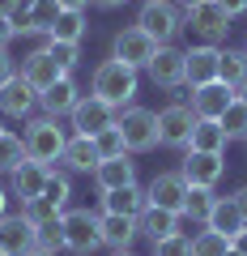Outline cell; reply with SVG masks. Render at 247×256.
I'll list each match as a JSON object with an SVG mask.
<instances>
[{"label":"cell","mask_w":247,"mask_h":256,"mask_svg":"<svg viewBox=\"0 0 247 256\" xmlns=\"http://www.w3.org/2000/svg\"><path fill=\"white\" fill-rule=\"evenodd\" d=\"M137 90H141V77H137V68H128L124 60H102L98 68H94V77H90V94H98L102 102H111L115 111H124V107H132V98H137Z\"/></svg>","instance_id":"obj_1"},{"label":"cell","mask_w":247,"mask_h":256,"mask_svg":"<svg viewBox=\"0 0 247 256\" xmlns=\"http://www.w3.org/2000/svg\"><path fill=\"white\" fill-rule=\"evenodd\" d=\"M21 141H26V154H30V162L55 166L60 158H64L68 132L60 128V120H51V116H34V120L26 124V132H21Z\"/></svg>","instance_id":"obj_2"},{"label":"cell","mask_w":247,"mask_h":256,"mask_svg":"<svg viewBox=\"0 0 247 256\" xmlns=\"http://www.w3.org/2000/svg\"><path fill=\"white\" fill-rule=\"evenodd\" d=\"M137 26L145 30L149 38H158V47H171L183 30V9L175 0H145L137 13Z\"/></svg>","instance_id":"obj_3"},{"label":"cell","mask_w":247,"mask_h":256,"mask_svg":"<svg viewBox=\"0 0 247 256\" xmlns=\"http://www.w3.org/2000/svg\"><path fill=\"white\" fill-rule=\"evenodd\" d=\"M115 128L124 132L128 154H149L158 146V111H149V107H124L115 116Z\"/></svg>","instance_id":"obj_4"},{"label":"cell","mask_w":247,"mask_h":256,"mask_svg":"<svg viewBox=\"0 0 247 256\" xmlns=\"http://www.w3.org/2000/svg\"><path fill=\"white\" fill-rule=\"evenodd\" d=\"M64 252L73 256H90L102 248V235H98V214L90 210H64Z\"/></svg>","instance_id":"obj_5"},{"label":"cell","mask_w":247,"mask_h":256,"mask_svg":"<svg viewBox=\"0 0 247 256\" xmlns=\"http://www.w3.org/2000/svg\"><path fill=\"white\" fill-rule=\"evenodd\" d=\"M183 26H192L196 34L205 38V43H226V34H230V18H226V9H222L218 0H201V4H192V9H183Z\"/></svg>","instance_id":"obj_6"},{"label":"cell","mask_w":247,"mask_h":256,"mask_svg":"<svg viewBox=\"0 0 247 256\" xmlns=\"http://www.w3.org/2000/svg\"><path fill=\"white\" fill-rule=\"evenodd\" d=\"M196 128V116L188 102H171V107L158 111V146L166 150H188V137Z\"/></svg>","instance_id":"obj_7"},{"label":"cell","mask_w":247,"mask_h":256,"mask_svg":"<svg viewBox=\"0 0 247 256\" xmlns=\"http://www.w3.org/2000/svg\"><path fill=\"white\" fill-rule=\"evenodd\" d=\"M111 56H115V60H124L128 68H137V73H141V68H149V60L158 56V38H149L141 26H124V30L115 34Z\"/></svg>","instance_id":"obj_8"},{"label":"cell","mask_w":247,"mask_h":256,"mask_svg":"<svg viewBox=\"0 0 247 256\" xmlns=\"http://www.w3.org/2000/svg\"><path fill=\"white\" fill-rule=\"evenodd\" d=\"M218 68H222V47L201 43V47H188L183 52V86H192V90H201L209 82H222Z\"/></svg>","instance_id":"obj_9"},{"label":"cell","mask_w":247,"mask_h":256,"mask_svg":"<svg viewBox=\"0 0 247 256\" xmlns=\"http://www.w3.org/2000/svg\"><path fill=\"white\" fill-rule=\"evenodd\" d=\"M115 116H119V111L111 107V102H102L98 94H81V102L73 107V116H68V120H73V132H77V137H98L102 128L115 124Z\"/></svg>","instance_id":"obj_10"},{"label":"cell","mask_w":247,"mask_h":256,"mask_svg":"<svg viewBox=\"0 0 247 256\" xmlns=\"http://www.w3.org/2000/svg\"><path fill=\"white\" fill-rule=\"evenodd\" d=\"M179 175H183L188 188H218V180L226 175V158H222V154H196V150H183Z\"/></svg>","instance_id":"obj_11"},{"label":"cell","mask_w":247,"mask_h":256,"mask_svg":"<svg viewBox=\"0 0 247 256\" xmlns=\"http://www.w3.org/2000/svg\"><path fill=\"white\" fill-rule=\"evenodd\" d=\"M38 111V90L26 82V77H13V82L0 86V116H9V120H30Z\"/></svg>","instance_id":"obj_12"},{"label":"cell","mask_w":247,"mask_h":256,"mask_svg":"<svg viewBox=\"0 0 247 256\" xmlns=\"http://www.w3.org/2000/svg\"><path fill=\"white\" fill-rule=\"evenodd\" d=\"M145 196H149V205H154V210L183 214V201H188V184H183V175H179V171H162V175H154V180H149Z\"/></svg>","instance_id":"obj_13"},{"label":"cell","mask_w":247,"mask_h":256,"mask_svg":"<svg viewBox=\"0 0 247 256\" xmlns=\"http://www.w3.org/2000/svg\"><path fill=\"white\" fill-rule=\"evenodd\" d=\"M0 252L4 256H30L34 252V222L26 214H4L0 218Z\"/></svg>","instance_id":"obj_14"},{"label":"cell","mask_w":247,"mask_h":256,"mask_svg":"<svg viewBox=\"0 0 247 256\" xmlns=\"http://www.w3.org/2000/svg\"><path fill=\"white\" fill-rule=\"evenodd\" d=\"M21 77H26V82L34 86L38 94H43V90H51L55 82L73 77V73H64V68H60V64L51 60V52H47V47H38V52H30L26 60H21Z\"/></svg>","instance_id":"obj_15"},{"label":"cell","mask_w":247,"mask_h":256,"mask_svg":"<svg viewBox=\"0 0 247 256\" xmlns=\"http://www.w3.org/2000/svg\"><path fill=\"white\" fill-rule=\"evenodd\" d=\"M98 235H102V248H111V252H132V244L141 239V226H137V218L98 214Z\"/></svg>","instance_id":"obj_16"},{"label":"cell","mask_w":247,"mask_h":256,"mask_svg":"<svg viewBox=\"0 0 247 256\" xmlns=\"http://www.w3.org/2000/svg\"><path fill=\"white\" fill-rule=\"evenodd\" d=\"M235 102V90H230L226 82H209V86H201V90H192V116L196 120H222V111Z\"/></svg>","instance_id":"obj_17"},{"label":"cell","mask_w":247,"mask_h":256,"mask_svg":"<svg viewBox=\"0 0 247 256\" xmlns=\"http://www.w3.org/2000/svg\"><path fill=\"white\" fill-rule=\"evenodd\" d=\"M47 175H51V166H43V162H21L17 171L9 175V196L13 201H34V196H43V184H47Z\"/></svg>","instance_id":"obj_18"},{"label":"cell","mask_w":247,"mask_h":256,"mask_svg":"<svg viewBox=\"0 0 247 256\" xmlns=\"http://www.w3.org/2000/svg\"><path fill=\"white\" fill-rule=\"evenodd\" d=\"M60 0H34L26 13H17L13 18V26H17V34H51V26H55V18H60Z\"/></svg>","instance_id":"obj_19"},{"label":"cell","mask_w":247,"mask_h":256,"mask_svg":"<svg viewBox=\"0 0 247 256\" xmlns=\"http://www.w3.org/2000/svg\"><path fill=\"white\" fill-rule=\"evenodd\" d=\"M81 102V86L73 82V77H64V82H55L51 90H43L38 94V107H43V116H51V120H64V116H73V107Z\"/></svg>","instance_id":"obj_20"},{"label":"cell","mask_w":247,"mask_h":256,"mask_svg":"<svg viewBox=\"0 0 247 256\" xmlns=\"http://www.w3.org/2000/svg\"><path fill=\"white\" fill-rule=\"evenodd\" d=\"M102 201V214H119V218H141L149 205L145 188H137V184H128V188H115V192H98Z\"/></svg>","instance_id":"obj_21"},{"label":"cell","mask_w":247,"mask_h":256,"mask_svg":"<svg viewBox=\"0 0 247 256\" xmlns=\"http://www.w3.org/2000/svg\"><path fill=\"white\" fill-rule=\"evenodd\" d=\"M149 82L162 90H179L183 86V52L175 47H158V56L149 60Z\"/></svg>","instance_id":"obj_22"},{"label":"cell","mask_w":247,"mask_h":256,"mask_svg":"<svg viewBox=\"0 0 247 256\" xmlns=\"http://www.w3.org/2000/svg\"><path fill=\"white\" fill-rule=\"evenodd\" d=\"M94 184H98V192H115V188L137 184V162H132V154L98 162V166H94Z\"/></svg>","instance_id":"obj_23"},{"label":"cell","mask_w":247,"mask_h":256,"mask_svg":"<svg viewBox=\"0 0 247 256\" xmlns=\"http://www.w3.org/2000/svg\"><path fill=\"white\" fill-rule=\"evenodd\" d=\"M137 226H141V235H145L149 244H158V239H171V235H183V230H179V214H171V210H154V205H145V214L137 218Z\"/></svg>","instance_id":"obj_24"},{"label":"cell","mask_w":247,"mask_h":256,"mask_svg":"<svg viewBox=\"0 0 247 256\" xmlns=\"http://www.w3.org/2000/svg\"><path fill=\"white\" fill-rule=\"evenodd\" d=\"M226 132H222L218 120H196L192 137H188V150H196V154H226Z\"/></svg>","instance_id":"obj_25"},{"label":"cell","mask_w":247,"mask_h":256,"mask_svg":"<svg viewBox=\"0 0 247 256\" xmlns=\"http://www.w3.org/2000/svg\"><path fill=\"white\" fill-rule=\"evenodd\" d=\"M60 162L68 166V171H85V175H94V166L102 162L98 158V150H94V137H68V146H64V158Z\"/></svg>","instance_id":"obj_26"},{"label":"cell","mask_w":247,"mask_h":256,"mask_svg":"<svg viewBox=\"0 0 247 256\" xmlns=\"http://www.w3.org/2000/svg\"><path fill=\"white\" fill-rule=\"evenodd\" d=\"M205 226L218 230V235H226V239H235L239 230H243V214H239L235 196H218V205H213V214H209V222H205Z\"/></svg>","instance_id":"obj_27"},{"label":"cell","mask_w":247,"mask_h":256,"mask_svg":"<svg viewBox=\"0 0 247 256\" xmlns=\"http://www.w3.org/2000/svg\"><path fill=\"white\" fill-rule=\"evenodd\" d=\"M85 30H90L85 9H64L60 18H55V26H51V34H47V38H55V43H81Z\"/></svg>","instance_id":"obj_28"},{"label":"cell","mask_w":247,"mask_h":256,"mask_svg":"<svg viewBox=\"0 0 247 256\" xmlns=\"http://www.w3.org/2000/svg\"><path fill=\"white\" fill-rule=\"evenodd\" d=\"M218 205V192L213 188H188V201H183V222H192V226H205Z\"/></svg>","instance_id":"obj_29"},{"label":"cell","mask_w":247,"mask_h":256,"mask_svg":"<svg viewBox=\"0 0 247 256\" xmlns=\"http://www.w3.org/2000/svg\"><path fill=\"white\" fill-rule=\"evenodd\" d=\"M218 77L230 86V90H239V86L247 82V56H243V47H222V68H218Z\"/></svg>","instance_id":"obj_30"},{"label":"cell","mask_w":247,"mask_h":256,"mask_svg":"<svg viewBox=\"0 0 247 256\" xmlns=\"http://www.w3.org/2000/svg\"><path fill=\"white\" fill-rule=\"evenodd\" d=\"M43 201H51L60 214L68 210V201H73V180H68V171H55L51 166V175H47V184H43Z\"/></svg>","instance_id":"obj_31"},{"label":"cell","mask_w":247,"mask_h":256,"mask_svg":"<svg viewBox=\"0 0 247 256\" xmlns=\"http://www.w3.org/2000/svg\"><path fill=\"white\" fill-rule=\"evenodd\" d=\"M26 158H30L26 154V141H21L17 132H4V137H0V175H13Z\"/></svg>","instance_id":"obj_32"},{"label":"cell","mask_w":247,"mask_h":256,"mask_svg":"<svg viewBox=\"0 0 247 256\" xmlns=\"http://www.w3.org/2000/svg\"><path fill=\"white\" fill-rule=\"evenodd\" d=\"M64 218V214H60ZM43 222V226H34V252H64V222Z\"/></svg>","instance_id":"obj_33"},{"label":"cell","mask_w":247,"mask_h":256,"mask_svg":"<svg viewBox=\"0 0 247 256\" xmlns=\"http://www.w3.org/2000/svg\"><path fill=\"white\" fill-rule=\"evenodd\" d=\"M218 124H222V132H226V141H247V107H243L239 98L222 111Z\"/></svg>","instance_id":"obj_34"},{"label":"cell","mask_w":247,"mask_h":256,"mask_svg":"<svg viewBox=\"0 0 247 256\" xmlns=\"http://www.w3.org/2000/svg\"><path fill=\"white\" fill-rule=\"evenodd\" d=\"M230 252V239L226 235H218V230H196L192 235V256H226Z\"/></svg>","instance_id":"obj_35"},{"label":"cell","mask_w":247,"mask_h":256,"mask_svg":"<svg viewBox=\"0 0 247 256\" xmlns=\"http://www.w3.org/2000/svg\"><path fill=\"white\" fill-rule=\"evenodd\" d=\"M94 150H98V158H102V162H107V158H124V154H128V146H124V132H119L115 124H111V128H102L98 137H94Z\"/></svg>","instance_id":"obj_36"},{"label":"cell","mask_w":247,"mask_h":256,"mask_svg":"<svg viewBox=\"0 0 247 256\" xmlns=\"http://www.w3.org/2000/svg\"><path fill=\"white\" fill-rule=\"evenodd\" d=\"M47 52H51V60L64 68V73H73L77 64H81V43H55V38H47Z\"/></svg>","instance_id":"obj_37"},{"label":"cell","mask_w":247,"mask_h":256,"mask_svg":"<svg viewBox=\"0 0 247 256\" xmlns=\"http://www.w3.org/2000/svg\"><path fill=\"white\" fill-rule=\"evenodd\" d=\"M21 214H26V218L34 222V226H43V222H55V218H60V210H55L51 201H43V196L26 201V205H21Z\"/></svg>","instance_id":"obj_38"},{"label":"cell","mask_w":247,"mask_h":256,"mask_svg":"<svg viewBox=\"0 0 247 256\" xmlns=\"http://www.w3.org/2000/svg\"><path fill=\"white\" fill-rule=\"evenodd\" d=\"M149 256H192V235H171V239H158Z\"/></svg>","instance_id":"obj_39"},{"label":"cell","mask_w":247,"mask_h":256,"mask_svg":"<svg viewBox=\"0 0 247 256\" xmlns=\"http://www.w3.org/2000/svg\"><path fill=\"white\" fill-rule=\"evenodd\" d=\"M13 77H17V60H13L9 52H0V86L13 82Z\"/></svg>","instance_id":"obj_40"},{"label":"cell","mask_w":247,"mask_h":256,"mask_svg":"<svg viewBox=\"0 0 247 256\" xmlns=\"http://www.w3.org/2000/svg\"><path fill=\"white\" fill-rule=\"evenodd\" d=\"M13 38H17V26H13V18H0V52H9Z\"/></svg>","instance_id":"obj_41"},{"label":"cell","mask_w":247,"mask_h":256,"mask_svg":"<svg viewBox=\"0 0 247 256\" xmlns=\"http://www.w3.org/2000/svg\"><path fill=\"white\" fill-rule=\"evenodd\" d=\"M222 9H226V18L235 22V18H247V0H218Z\"/></svg>","instance_id":"obj_42"},{"label":"cell","mask_w":247,"mask_h":256,"mask_svg":"<svg viewBox=\"0 0 247 256\" xmlns=\"http://www.w3.org/2000/svg\"><path fill=\"white\" fill-rule=\"evenodd\" d=\"M26 13V0H0V18H17Z\"/></svg>","instance_id":"obj_43"},{"label":"cell","mask_w":247,"mask_h":256,"mask_svg":"<svg viewBox=\"0 0 247 256\" xmlns=\"http://www.w3.org/2000/svg\"><path fill=\"white\" fill-rule=\"evenodd\" d=\"M230 248H235V252H239V256H247V226H243V230H239V235H235V239H230Z\"/></svg>","instance_id":"obj_44"},{"label":"cell","mask_w":247,"mask_h":256,"mask_svg":"<svg viewBox=\"0 0 247 256\" xmlns=\"http://www.w3.org/2000/svg\"><path fill=\"white\" fill-rule=\"evenodd\" d=\"M235 205H239V214H243V226H247V184L235 192Z\"/></svg>","instance_id":"obj_45"},{"label":"cell","mask_w":247,"mask_h":256,"mask_svg":"<svg viewBox=\"0 0 247 256\" xmlns=\"http://www.w3.org/2000/svg\"><path fill=\"white\" fill-rule=\"evenodd\" d=\"M94 0H60V9H90Z\"/></svg>","instance_id":"obj_46"},{"label":"cell","mask_w":247,"mask_h":256,"mask_svg":"<svg viewBox=\"0 0 247 256\" xmlns=\"http://www.w3.org/2000/svg\"><path fill=\"white\" fill-rule=\"evenodd\" d=\"M9 201H13V196H9V188H4V184H0V218H4V214H9Z\"/></svg>","instance_id":"obj_47"},{"label":"cell","mask_w":247,"mask_h":256,"mask_svg":"<svg viewBox=\"0 0 247 256\" xmlns=\"http://www.w3.org/2000/svg\"><path fill=\"white\" fill-rule=\"evenodd\" d=\"M94 4H98V9H107V13H111V9H124V4H128V0H94Z\"/></svg>","instance_id":"obj_48"},{"label":"cell","mask_w":247,"mask_h":256,"mask_svg":"<svg viewBox=\"0 0 247 256\" xmlns=\"http://www.w3.org/2000/svg\"><path fill=\"white\" fill-rule=\"evenodd\" d=\"M235 98H239V102H243V107H247V82H243V86H239V90H235Z\"/></svg>","instance_id":"obj_49"},{"label":"cell","mask_w":247,"mask_h":256,"mask_svg":"<svg viewBox=\"0 0 247 256\" xmlns=\"http://www.w3.org/2000/svg\"><path fill=\"white\" fill-rule=\"evenodd\" d=\"M175 4H179V9H192V4H201V0H175Z\"/></svg>","instance_id":"obj_50"},{"label":"cell","mask_w":247,"mask_h":256,"mask_svg":"<svg viewBox=\"0 0 247 256\" xmlns=\"http://www.w3.org/2000/svg\"><path fill=\"white\" fill-rule=\"evenodd\" d=\"M30 256H55V252H30Z\"/></svg>","instance_id":"obj_51"},{"label":"cell","mask_w":247,"mask_h":256,"mask_svg":"<svg viewBox=\"0 0 247 256\" xmlns=\"http://www.w3.org/2000/svg\"><path fill=\"white\" fill-rule=\"evenodd\" d=\"M111 256H132V252H111Z\"/></svg>","instance_id":"obj_52"},{"label":"cell","mask_w":247,"mask_h":256,"mask_svg":"<svg viewBox=\"0 0 247 256\" xmlns=\"http://www.w3.org/2000/svg\"><path fill=\"white\" fill-rule=\"evenodd\" d=\"M4 132H9V128H4V124H0V137H4Z\"/></svg>","instance_id":"obj_53"},{"label":"cell","mask_w":247,"mask_h":256,"mask_svg":"<svg viewBox=\"0 0 247 256\" xmlns=\"http://www.w3.org/2000/svg\"><path fill=\"white\" fill-rule=\"evenodd\" d=\"M226 256H239V252H235V248H230V252H226Z\"/></svg>","instance_id":"obj_54"},{"label":"cell","mask_w":247,"mask_h":256,"mask_svg":"<svg viewBox=\"0 0 247 256\" xmlns=\"http://www.w3.org/2000/svg\"><path fill=\"white\" fill-rule=\"evenodd\" d=\"M243 150H247V141H243Z\"/></svg>","instance_id":"obj_55"},{"label":"cell","mask_w":247,"mask_h":256,"mask_svg":"<svg viewBox=\"0 0 247 256\" xmlns=\"http://www.w3.org/2000/svg\"><path fill=\"white\" fill-rule=\"evenodd\" d=\"M243 56H247V47H243Z\"/></svg>","instance_id":"obj_56"},{"label":"cell","mask_w":247,"mask_h":256,"mask_svg":"<svg viewBox=\"0 0 247 256\" xmlns=\"http://www.w3.org/2000/svg\"><path fill=\"white\" fill-rule=\"evenodd\" d=\"M0 256H4V252H0Z\"/></svg>","instance_id":"obj_57"}]
</instances>
